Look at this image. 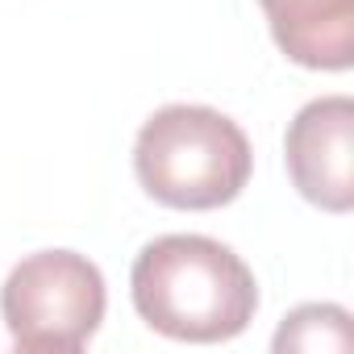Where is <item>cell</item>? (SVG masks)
<instances>
[{
	"mask_svg": "<svg viewBox=\"0 0 354 354\" xmlns=\"http://www.w3.org/2000/svg\"><path fill=\"white\" fill-rule=\"evenodd\" d=\"M279 354L283 350H304V354H317V350H333V354H346L354 346V329H350V313L342 304H300L283 317V325L275 329V342H271Z\"/></svg>",
	"mask_w": 354,
	"mask_h": 354,
	"instance_id": "8992f818",
	"label": "cell"
},
{
	"mask_svg": "<svg viewBox=\"0 0 354 354\" xmlns=\"http://www.w3.org/2000/svg\"><path fill=\"white\" fill-rule=\"evenodd\" d=\"M254 171L250 138L209 104H162L133 138V175L167 209H221L242 196Z\"/></svg>",
	"mask_w": 354,
	"mask_h": 354,
	"instance_id": "7a4b0ae2",
	"label": "cell"
},
{
	"mask_svg": "<svg viewBox=\"0 0 354 354\" xmlns=\"http://www.w3.org/2000/svg\"><path fill=\"white\" fill-rule=\"evenodd\" d=\"M138 317L171 342H230L259 313L254 271L217 238L162 234L129 267Z\"/></svg>",
	"mask_w": 354,
	"mask_h": 354,
	"instance_id": "6da1fadb",
	"label": "cell"
},
{
	"mask_svg": "<svg viewBox=\"0 0 354 354\" xmlns=\"http://www.w3.org/2000/svg\"><path fill=\"white\" fill-rule=\"evenodd\" d=\"M104 308L109 292L100 267L75 250L26 254L0 288V317L21 354L84 350L96 337Z\"/></svg>",
	"mask_w": 354,
	"mask_h": 354,
	"instance_id": "3957f363",
	"label": "cell"
},
{
	"mask_svg": "<svg viewBox=\"0 0 354 354\" xmlns=\"http://www.w3.org/2000/svg\"><path fill=\"white\" fill-rule=\"evenodd\" d=\"M275 46L308 71H350L354 0H259Z\"/></svg>",
	"mask_w": 354,
	"mask_h": 354,
	"instance_id": "5b68a950",
	"label": "cell"
},
{
	"mask_svg": "<svg viewBox=\"0 0 354 354\" xmlns=\"http://www.w3.org/2000/svg\"><path fill=\"white\" fill-rule=\"evenodd\" d=\"M283 162L292 175V188L308 205L325 213H350L354 209V100L350 96L308 100L283 133Z\"/></svg>",
	"mask_w": 354,
	"mask_h": 354,
	"instance_id": "277c9868",
	"label": "cell"
}]
</instances>
